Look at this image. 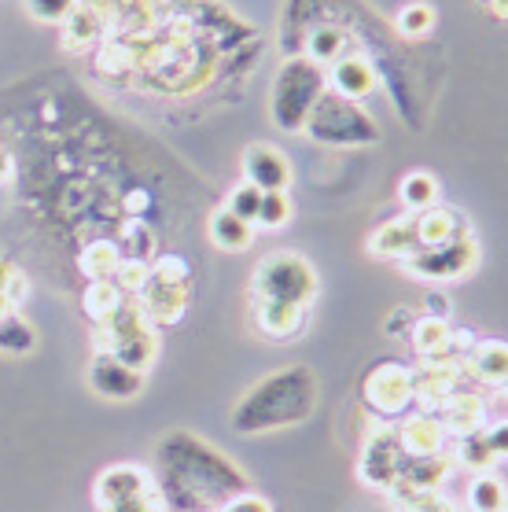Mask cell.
<instances>
[{"label": "cell", "mask_w": 508, "mask_h": 512, "mask_svg": "<svg viewBox=\"0 0 508 512\" xmlns=\"http://www.w3.org/2000/svg\"><path fill=\"white\" fill-rule=\"evenodd\" d=\"M450 461H453V465L468 468L472 476H479V472H494V468H497V457L490 454L483 431H475V435H461V439H457V446H453Z\"/></svg>", "instance_id": "cell-28"}, {"label": "cell", "mask_w": 508, "mask_h": 512, "mask_svg": "<svg viewBox=\"0 0 508 512\" xmlns=\"http://www.w3.org/2000/svg\"><path fill=\"white\" fill-rule=\"evenodd\" d=\"M37 347V332L30 321L8 310V314L0 317V354H12V358H23L30 350Z\"/></svg>", "instance_id": "cell-29"}, {"label": "cell", "mask_w": 508, "mask_h": 512, "mask_svg": "<svg viewBox=\"0 0 508 512\" xmlns=\"http://www.w3.org/2000/svg\"><path fill=\"white\" fill-rule=\"evenodd\" d=\"M306 133L317 144H332V148H361V144L380 140V129L369 118V111L335 93H324L317 100V107L306 118Z\"/></svg>", "instance_id": "cell-5"}, {"label": "cell", "mask_w": 508, "mask_h": 512, "mask_svg": "<svg viewBox=\"0 0 508 512\" xmlns=\"http://www.w3.org/2000/svg\"><path fill=\"white\" fill-rule=\"evenodd\" d=\"M104 325V350L107 354H115L118 361H126L129 369H148L151 361H155V350H159V339H155V328L151 321L144 317L137 303H122L115 306V314L100 321Z\"/></svg>", "instance_id": "cell-8"}, {"label": "cell", "mask_w": 508, "mask_h": 512, "mask_svg": "<svg viewBox=\"0 0 508 512\" xmlns=\"http://www.w3.org/2000/svg\"><path fill=\"white\" fill-rule=\"evenodd\" d=\"M23 291H26V280H23V273L8 262V258H0V295L8 299V303H19L23 299Z\"/></svg>", "instance_id": "cell-38"}, {"label": "cell", "mask_w": 508, "mask_h": 512, "mask_svg": "<svg viewBox=\"0 0 508 512\" xmlns=\"http://www.w3.org/2000/svg\"><path fill=\"white\" fill-rule=\"evenodd\" d=\"M409 218H413L416 247H442L450 244V240H461L464 233H472L468 222L450 207H428L420 210V214H409Z\"/></svg>", "instance_id": "cell-18"}, {"label": "cell", "mask_w": 508, "mask_h": 512, "mask_svg": "<svg viewBox=\"0 0 508 512\" xmlns=\"http://www.w3.org/2000/svg\"><path fill=\"white\" fill-rule=\"evenodd\" d=\"M343 52H347V34H343L339 26H317V30H310L306 56H310L313 63H321V67L328 70Z\"/></svg>", "instance_id": "cell-30"}, {"label": "cell", "mask_w": 508, "mask_h": 512, "mask_svg": "<svg viewBox=\"0 0 508 512\" xmlns=\"http://www.w3.org/2000/svg\"><path fill=\"white\" fill-rule=\"evenodd\" d=\"M74 8H78V0H26V12L34 15V19H41V23L63 26V19H67Z\"/></svg>", "instance_id": "cell-35"}, {"label": "cell", "mask_w": 508, "mask_h": 512, "mask_svg": "<svg viewBox=\"0 0 508 512\" xmlns=\"http://www.w3.org/2000/svg\"><path fill=\"white\" fill-rule=\"evenodd\" d=\"M218 512H273V505H269L262 494H254V490H243V494H236L232 501H225Z\"/></svg>", "instance_id": "cell-39"}, {"label": "cell", "mask_w": 508, "mask_h": 512, "mask_svg": "<svg viewBox=\"0 0 508 512\" xmlns=\"http://www.w3.org/2000/svg\"><path fill=\"white\" fill-rule=\"evenodd\" d=\"M428 317H439V321H450V299L442 291H428Z\"/></svg>", "instance_id": "cell-42"}, {"label": "cell", "mask_w": 508, "mask_h": 512, "mask_svg": "<svg viewBox=\"0 0 508 512\" xmlns=\"http://www.w3.org/2000/svg\"><path fill=\"white\" fill-rule=\"evenodd\" d=\"M118 303H122V295H118V288L111 280H93V288L85 291V310L96 321H107V317L115 314Z\"/></svg>", "instance_id": "cell-32"}, {"label": "cell", "mask_w": 508, "mask_h": 512, "mask_svg": "<svg viewBox=\"0 0 508 512\" xmlns=\"http://www.w3.org/2000/svg\"><path fill=\"white\" fill-rule=\"evenodd\" d=\"M254 229L251 222H243V218H236L229 207H221L210 214V240H214V247H221V251H247V247L254 244Z\"/></svg>", "instance_id": "cell-24"}, {"label": "cell", "mask_w": 508, "mask_h": 512, "mask_svg": "<svg viewBox=\"0 0 508 512\" xmlns=\"http://www.w3.org/2000/svg\"><path fill=\"white\" fill-rule=\"evenodd\" d=\"M317 291H321V284H317V269L310 266V258L280 251V255H269L254 266V280H251L254 303L313 306Z\"/></svg>", "instance_id": "cell-4"}, {"label": "cell", "mask_w": 508, "mask_h": 512, "mask_svg": "<svg viewBox=\"0 0 508 512\" xmlns=\"http://www.w3.org/2000/svg\"><path fill=\"white\" fill-rule=\"evenodd\" d=\"M398 431V443H402V454L405 457H435L446 450V428H442V420L428 409H420V413H409L394 424Z\"/></svg>", "instance_id": "cell-16"}, {"label": "cell", "mask_w": 508, "mask_h": 512, "mask_svg": "<svg viewBox=\"0 0 508 512\" xmlns=\"http://www.w3.org/2000/svg\"><path fill=\"white\" fill-rule=\"evenodd\" d=\"M468 509L472 512H505L508 509V483L501 472H479L468 483Z\"/></svg>", "instance_id": "cell-27"}, {"label": "cell", "mask_w": 508, "mask_h": 512, "mask_svg": "<svg viewBox=\"0 0 508 512\" xmlns=\"http://www.w3.org/2000/svg\"><path fill=\"white\" fill-rule=\"evenodd\" d=\"M479 262V244L472 233H464L461 240H450L442 247H416L413 255L402 258L405 273H413L420 280H461L468 277Z\"/></svg>", "instance_id": "cell-10"}, {"label": "cell", "mask_w": 508, "mask_h": 512, "mask_svg": "<svg viewBox=\"0 0 508 512\" xmlns=\"http://www.w3.org/2000/svg\"><path fill=\"white\" fill-rule=\"evenodd\" d=\"M122 4H126V0H122Z\"/></svg>", "instance_id": "cell-47"}, {"label": "cell", "mask_w": 508, "mask_h": 512, "mask_svg": "<svg viewBox=\"0 0 508 512\" xmlns=\"http://www.w3.org/2000/svg\"><path fill=\"white\" fill-rule=\"evenodd\" d=\"M483 439H486V446H490V454H494L497 461H505V457H508V420L486 424V428H483Z\"/></svg>", "instance_id": "cell-41"}, {"label": "cell", "mask_w": 508, "mask_h": 512, "mask_svg": "<svg viewBox=\"0 0 508 512\" xmlns=\"http://www.w3.org/2000/svg\"><path fill=\"white\" fill-rule=\"evenodd\" d=\"M89 384L100 398L107 402H133V398L144 391V373L140 369H129L126 361H118L115 354L100 350L93 361H89Z\"/></svg>", "instance_id": "cell-12"}, {"label": "cell", "mask_w": 508, "mask_h": 512, "mask_svg": "<svg viewBox=\"0 0 508 512\" xmlns=\"http://www.w3.org/2000/svg\"><path fill=\"white\" fill-rule=\"evenodd\" d=\"M369 251L376 258H398V262H402L405 255H413L416 251L413 218L405 214V218H394V222L380 225V229L369 236Z\"/></svg>", "instance_id": "cell-23"}, {"label": "cell", "mask_w": 508, "mask_h": 512, "mask_svg": "<svg viewBox=\"0 0 508 512\" xmlns=\"http://www.w3.org/2000/svg\"><path fill=\"white\" fill-rule=\"evenodd\" d=\"M416 310L413 306H394L391 314H387V321H383V332L391 339H405L409 343V332H413V325H416Z\"/></svg>", "instance_id": "cell-37"}, {"label": "cell", "mask_w": 508, "mask_h": 512, "mask_svg": "<svg viewBox=\"0 0 508 512\" xmlns=\"http://www.w3.org/2000/svg\"><path fill=\"white\" fill-rule=\"evenodd\" d=\"M243 181L258 192H288L291 185V163L288 155L273 144H251L243 152Z\"/></svg>", "instance_id": "cell-13"}, {"label": "cell", "mask_w": 508, "mask_h": 512, "mask_svg": "<svg viewBox=\"0 0 508 512\" xmlns=\"http://www.w3.org/2000/svg\"><path fill=\"white\" fill-rule=\"evenodd\" d=\"M435 417L442 420V428L446 435H475V431H483L490 424V406H486V398L475 391V387H457L439 409H435Z\"/></svg>", "instance_id": "cell-14"}, {"label": "cell", "mask_w": 508, "mask_h": 512, "mask_svg": "<svg viewBox=\"0 0 508 512\" xmlns=\"http://www.w3.org/2000/svg\"><path fill=\"white\" fill-rule=\"evenodd\" d=\"M8 170H12V159H8V152H4V148H0V181H4V177H8Z\"/></svg>", "instance_id": "cell-44"}, {"label": "cell", "mask_w": 508, "mask_h": 512, "mask_svg": "<svg viewBox=\"0 0 508 512\" xmlns=\"http://www.w3.org/2000/svg\"><path fill=\"white\" fill-rule=\"evenodd\" d=\"M464 373L486 387H501L508 380V343L505 339H479L472 358L464 361Z\"/></svg>", "instance_id": "cell-20"}, {"label": "cell", "mask_w": 508, "mask_h": 512, "mask_svg": "<svg viewBox=\"0 0 508 512\" xmlns=\"http://www.w3.org/2000/svg\"><path fill=\"white\" fill-rule=\"evenodd\" d=\"M148 490H151L148 472H144V468H137V465H115V468H107L104 476L96 479V501H100V505L133 498V494H148Z\"/></svg>", "instance_id": "cell-21"}, {"label": "cell", "mask_w": 508, "mask_h": 512, "mask_svg": "<svg viewBox=\"0 0 508 512\" xmlns=\"http://www.w3.org/2000/svg\"><path fill=\"white\" fill-rule=\"evenodd\" d=\"M295 218V203H291L288 192H262V203H258V214H254V229H269L277 233Z\"/></svg>", "instance_id": "cell-31"}, {"label": "cell", "mask_w": 508, "mask_h": 512, "mask_svg": "<svg viewBox=\"0 0 508 512\" xmlns=\"http://www.w3.org/2000/svg\"><path fill=\"white\" fill-rule=\"evenodd\" d=\"M104 512H159V501L155 494H133V498H122V501H111V505H100Z\"/></svg>", "instance_id": "cell-40"}, {"label": "cell", "mask_w": 508, "mask_h": 512, "mask_svg": "<svg viewBox=\"0 0 508 512\" xmlns=\"http://www.w3.org/2000/svg\"><path fill=\"white\" fill-rule=\"evenodd\" d=\"M159 479L170 505L181 512H218L247 490V476L218 446L192 431H170L159 443Z\"/></svg>", "instance_id": "cell-1"}, {"label": "cell", "mask_w": 508, "mask_h": 512, "mask_svg": "<svg viewBox=\"0 0 508 512\" xmlns=\"http://www.w3.org/2000/svg\"><path fill=\"white\" fill-rule=\"evenodd\" d=\"M450 472H453V461L446 454L405 457L398 487H394V498L402 501V498H409V494H431V490H442V483L450 479Z\"/></svg>", "instance_id": "cell-17"}, {"label": "cell", "mask_w": 508, "mask_h": 512, "mask_svg": "<svg viewBox=\"0 0 508 512\" xmlns=\"http://www.w3.org/2000/svg\"><path fill=\"white\" fill-rule=\"evenodd\" d=\"M483 4L497 15V19H508V0H483Z\"/></svg>", "instance_id": "cell-43"}, {"label": "cell", "mask_w": 508, "mask_h": 512, "mask_svg": "<svg viewBox=\"0 0 508 512\" xmlns=\"http://www.w3.org/2000/svg\"><path fill=\"white\" fill-rule=\"evenodd\" d=\"M439 177L428 174V170H409V174L398 181V199H402V207L409 214H420V210L428 207H439Z\"/></svg>", "instance_id": "cell-25"}, {"label": "cell", "mask_w": 508, "mask_h": 512, "mask_svg": "<svg viewBox=\"0 0 508 512\" xmlns=\"http://www.w3.org/2000/svg\"><path fill=\"white\" fill-rule=\"evenodd\" d=\"M468 373L457 358H439V361H420V369H413V391H416V406L435 413V409L446 402V398L464 387Z\"/></svg>", "instance_id": "cell-11"}, {"label": "cell", "mask_w": 508, "mask_h": 512, "mask_svg": "<svg viewBox=\"0 0 508 512\" xmlns=\"http://www.w3.org/2000/svg\"><path fill=\"white\" fill-rule=\"evenodd\" d=\"M188 295H192V269L181 255H162L148 269V280L140 284V310L148 321L159 325H174L188 310Z\"/></svg>", "instance_id": "cell-7"}, {"label": "cell", "mask_w": 508, "mask_h": 512, "mask_svg": "<svg viewBox=\"0 0 508 512\" xmlns=\"http://www.w3.org/2000/svg\"><path fill=\"white\" fill-rule=\"evenodd\" d=\"M258 203H262V192H258L254 185H247V181H243V185L232 188V196H229V203H225V207H229L232 214H236V218H243V222H251V225H254Z\"/></svg>", "instance_id": "cell-34"}, {"label": "cell", "mask_w": 508, "mask_h": 512, "mask_svg": "<svg viewBox=\"0 0 508 512\" xmlns=\"http://www.w3.org/2000/svg\"><path fill=\"white\" fill-rule=\"evenodd\" d=\"M361 402L372 417L383 424H398L402 417H409L416 406L413 391V369L398 358H380L372 361L365 376H361Z\"/></svg>", "instance_id": "cell-6"}, {"label": "cell", "mask_w": 508, "mask_h": 512, "mask_svg": "<svg viewBox=\"0 0 508 512\" xmlns=\"http://www.w3.org/2000/svg\"><path fill=\"white\" fill-rule=\"evenodd\" d=\"M328 93V70L313 63L310 56H291L273 78L269 89V118L284 133H302L306 118L317 107V100Z\"/></svg>", "instance_id": "cell-3"}, {"label": "cell", "mask_w": 508, "mask_h": 512, "mask_svg": "<svg viewBox=\"0 0 508 512\" xmlns=\"http://www.w3.org/2000/svg\"><path fill=\"white\" fill-rule=\"evenodd\" d=\"M505 512H508V509H505Z\"/></svg>", "instance_id": "cell-48"}, {"label": "cell", "mask_w": 508, "mask_h": 512, "mask_svg": "<svg viewBox=\"0 0 508 512\" xmlns=\"http://www.w3.org/2000/svg\"><path fill=\"white\" fill-rule=\"evenodd\" d=\"M409 347L416 350L420 361H439L450 358V321H439V317H416L413 332H409Z\"/></svg>", "instance_id": "cell-22"}, {"label": "cell", "mask_w": 508, "mask_h": 512, "mask_svg": "<svg viewBox=\"0 0 508 512\" xmlns=\"http://www.w3.org/2000/svg\"><path fill=\"white\" fill-rule=\"evenodd\" d=\"M405 509L402 512H461L457 509V501H450L442 490H431V494H409L402 498Z\"/></svg>", "instance_id": "cell-36"}, {"label": "cell", "mask_w": 508, "mask_h": 512, "mask_svg": "<svg viewBox=\"0 0 508 512\" xmlns=\"http://www.w3.org/2000/svg\"><path fill=\"white\" fill-rule=\"evenodd\" d=\"M435 26V8L424 4V0H416V4H405L402 12H398V30L405 37H424Z\"/></svg>", "instance_id": "cell-33"}, {"label": "cell", "mask_w": 508, "mask_h": 512, "mask_svg": "<svg viewBox=\"0 0 508 512\" xmlns=\"http://www.w3.org/2000/svg\"><path fill=\"white\" fill-rule=\"evenodd\" d=\"M306 321H310V306L254 303V328L266 339H299Z\"/></svg>", "instance_id": "cell-19"}, {"label": "cell", "mask_w": 508, "mask_h": 512, "mask_svg": "<svg viewBox=\"0 0 508 512\" xmlns=\"http://www.w3.org/2000/svg\"><path fill=\"white\" fill-rule=\"evenodd\" d=\"M8 310H12V303H8V299H4V295H0V317L8 314Z\"/></svg>", "instance_id": "cell-45"}, {"label": "cell", "mask_w": 508, "mask_h": 512, "mask_svg": "<svg viewBox=\"0 0 508 512\" xmlns=\"http://www.w3.org/2000/svg\"><path fill=\"white\" fill-rule=\"evenodd\" d=\"M402 465H405V454H402V443H398V431L394 424H376L369 431V439L361 446V457H358V483L369 490H383V494H394L398 487V476H402Z\"/></svg>", "instance_id": "cell-9"}, {"label": "cell", "mask_w": 508, "mask_h": 512, "mask_svg": "<svg viewBox=\"0 0 508 512\" xmlns=\"http://www.w3.org/2000/svg\"><path fill=\"white\" fill-rule=\"evenodd\" d=\"M328 85H332L335 96H343V100H350V104H361L365 96L376 93L380 78H376V67H372L369 59L361 56V52H350L347 48V52L328 67Z\"/></svg>", "instance_id": "cell-15"}, {"label": "cell", "mask_w": 508, "mask_h": 512, "mask_svg": "<svg viewBox=\"0 0 508 512\" xmlns=\"http://www.w3.org/2000/svg\"><path fill=\"white\" fill-rule=\"evenodd\" d=\"M497 391H501V395H505V398H508V380H505V384H501V387H497Z\"/></svg>", "instance_id": "cell-46"}, {"label": "cell", "mask_w": 508, "mask_h": 512, "mask_svg": "<svg viewBox=\"0 0 508 512\" xmlns=\"http://www.w3.org/2000/svg\"><path fill=\"white\" fill-rule=\"evenodd\" d=\"M100 34H104V19H100V12L85 8V4H78V8L63 19V45H67L70 52L93 48L96 41H100Z\"/></svg>", "instance_id": "cell-26"}, {"label": "cell", "mask_w": 508, "mask_h": 512, "mask_svg": "<svg viewBox=\"0 0 508 512\" xmlns=\"http://www.w3.org/2000/svg\"><path fill=\"white\" fill-rule=\"evenodd\" d=\"M321 406V380L310 365H284L262 376L232 406V428L240 435H269V431L299 428Z\"/></svg>", "instance_id": "cell-2"}]
</instances>
